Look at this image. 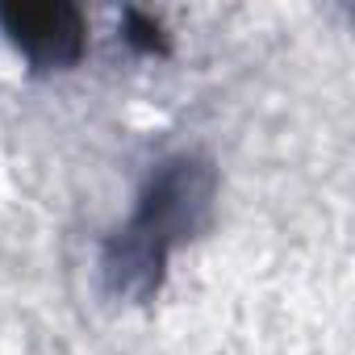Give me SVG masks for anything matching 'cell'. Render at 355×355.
I'll use <instances>...</instances> for the list:
<instances>
[{
	"label": "cell",
	"mask_w": 355,
	"mask_h": 355,
	"mask_svg": "<svg viewBox=\"0 0 355 355\" xmlns=\"http://www.w3.org/2000/svg\"><path fill=\"white\" fill-rule=\"evenodd\" d=\"M0 30L34 71H63L84 59L88 30L76 5H0Z\"/></svg>",
	"instance_id": "7a4b0ae2"
},
{
	"label": "cell",
	"mask_w": 355,
	"mask_h": 355,
	"mask_svg": "<svg viewBox=\"0 0 355 355\" xmlns=\"http://www.w3.org/2000/svg\"><path fill=\"white\" fill-rule=\"evenodd\" d=\"M121 38H125L134 51H142V55H163V51H167V38H163L159 21H155V17H146V13H138V9H130V13H125Z\"/></svg>",
	"instance_id": "3957f363"
},
{
	"label": "cell",
	"mask_w": 355,
	"mask_h": 355,
	"mask_svg": "<svg viewBox=\"0 0 355 355\" xmlns=\"http://www.w3.org/2000/svg\"><path fill=\"white\" fill-rule=\"evenodd\" d=\"M214 193H218V171L209 167V159L201 155L163 159L150 171L134 218L101 251L105 288L138 305L150 301L163 284L167 255L209 222Z\"/></svg>",
	"instance_id": "6da1fadb"
}]
</instances>
